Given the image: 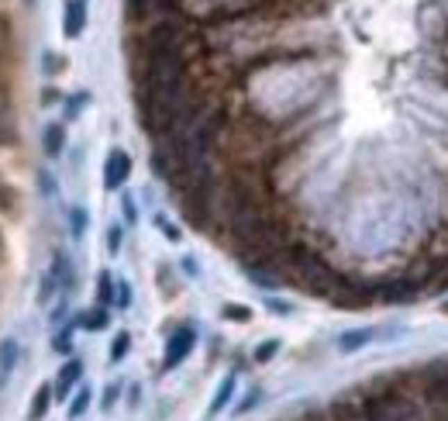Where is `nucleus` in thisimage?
I'll list each match as a JSON object with an SVG mask.
<instances>
[{
    "label": "nucleus",
    "mask_w": 448,
    "mask_h": 421,
    "mask_svg": "<svg viewBox=\"0 0 448 421\" xmlns=\"http://www.w3.org/2000/svg\"><path fill=\"white\" fill-rule=\"evenodd\" d=\"M193 342H197V335H193V328H176L173 335H169V342H166V356H163V370H176L179 363L193 352Z\"/></svg>",
    "instance_id": "f257e3e1"
},
{
    "label": "nucleus",
    "mask_w": 448,
    "mask_h": 421,
    "mask_svg": "<svg viewBox=\"0 0 448 421\" xmlns=\"http://www.w3.org/2000/svg\"><path fill=\"white\" fill-rule=\"evenodd\" d=\"M128 176H131V156L121 152V149H114L107 156V163H103V187L107 190H121V183Z\"/></svg>",
    "instance_id": "f03ea898"
},
{
    "label": "nucleus",
    "mask_w": 448,
    "mask_h": 421,
    "mask_svg": "<svg viewBox=\"0 0 448 421\" xmlns=\"http://www.w3.org/2000/svg\"><path fill=\"white\" fill-rule=\"evenodd\" d=\"M83 28H87V0H66V7H63V35L80 38Z\"/></svg>",
    "instance_id": "7ed1b4c3"
},
{
    "label": "nucleus",
    "mask_w": 448,
    "mask_h": 421,
    "mask_svg": "<svg viewBox=\"0 0 448 421\" xmlns=\"http://www.w3.org/2000/svg\"><path fill=\"white\" fill-rule=\"evenodd\" d=\"M17 356H21V342H17L14 335L0 338V390H3V387H7V380L14 377V370H17Z\"/></svg>",
    "instance_id": "20e7f679"
},
{
    "label": "nucleus",
    "mask_w": 448,
    "mask_h": 421,
    "mask_svg": "<svg viewBox=\"0 0 448 421\" xmlns=\"http://www.w3.org/2000/svg\"><path fill=\"white\" fill-rule=\"evenodd\" d=\"M80 377H83V363L80 359H69L63 370H59V377H56V387H52V394L59 397V401H66L69 394H73V387L80 383Z\"/></svg>",
    "instance_id": "39448f33"
},
{
    "label": "nucleus",
    "mask_w": 448,
    "mask_h": 421,
    "mask_svg": "<svg viewBox=\"0 0 448 421\" xmlns=\"http://www.w3.org/2000/svg\"><path fill=\"white\" fill-rule=\"evenodd\" d=\"M369 342H372V328H356V331H345V335L338 338L342 352H356V349L369 345Z\"/></svg>",
    "instance_id": "423d86ee"
},
{
    "label": "nucleus",
    "mask_w": 448,
    "mask_h": 421,
    "mask_svg": "<svg viewBox=\"0 0 448 421\" xmlns=\"http://www.w3.org/2000/svg\"><path fill=\"white\" fill-rule=\"evenodd\" d=\"M63 145H66V131H63V124H49L45 128V156H63Z\"/></svg>",
    "instance_id": "0eeeda50"
},
{
    "label": "nucleus",
    "mask_w": 448,
    "mask_h": 421,
    "mask_svg": "<svg viewBox=\"0 0 448 421\" xmlns=\"http://www.w3.org/2000/svg\"><path fill=\"white\" fill-rule=\"evenodd\" d=\"M231 394H235V373H228V377L221 380V387H217V397L210 401V418L224 411V404L231 401Z\"/></svg>",
    "instance_id": "6e6552de"
},
{
    "label": "nucleus",
    "mask_w": 448,
    "mask_h": 421,
    "mask_svg": "<svg viewBox=\"0 0 448 421\" xmlns=\"http://www.w3.org/2000/svg\"><path fill=\"white\" fill-rule=\"evenodd\" d=\"M49 404H52V387H38V394L31 397V408H28V418H31V421L45 418V411H49Z\"/></svg>",
    "instance_id": "1a4fd4ad"
},
{
    "label": "nucleus",
    "mask_w": 448,
    "mask_h": 421,
    "mask_svg": "<svg viewBox=\"0 0 448 421\" xmlns=\"http://www.w3.org/2000/svg\"><path fill=\"white\" fill-rule=\"evenodd\" d=\"M97 301H100V308H110V304H114V276H110V273H100Z\"/></svg>",
    "instance_id": "9d476101"
},
{
    "label": "nucleus",
    "mask_w": 448,
    "mask_h": 421,
    "mask_svg": "<svg viewBox=\"0 0 448 421\" xmlns=\"http://www.w3.org/2000/svg\"><path fill=\"white\" fill-rule=\"evenodd\" d=\"M128 349H131V335H128V331H117V338H114V345H110V363H121V359L128 356Z\"/></svg>",
    "instance_id": "9b49d317"
},
{
    "label": "nucleus",
    "mask_w": 448,
    "mask_h": 421,
    "mask_svg": "<svg viewBox=\"0 0 448 421\" xmlns=\"http://www.w3.org/2000/svg\"><path fill=\"white\" fill-rule=\"evenodd\" d=\"M90 387H80V394L73 397V404H69V418H83V411L90 408Z\"/></svg>",
    "instance_id": "f8f14e48"
},
{
    "label": "nucleus",
    "mask_w": 448,
    "mask_h": 421,
    "mask_svg": "<svg viewBox=\"0 0 448 421\" xmlns=\"http://www.w3.org/2000/svg\"><path fill=\"white\" fill-rule=\"evenodd\" d=\"M69 231H73V238H80V235L87 231V210L83 208L69 210Z\"/></svg>",
    "instance_id": "ddd939ff"
},
{
    "label": "nucleus",
    "mask_w": 448,
    "mask_h": 421,
    "mask_svg": "<svg viewBox=\"0 0 448 421\" xmlns=\"http://www.w3.org/2000/svg\"><path fill=\"white\" fill-rule=\"evenodd\" d=\"M131 304V287H128V280H117V287H114V308H128Z\"/></svg>",
    "instance_id": "4468645a"
},
{
    "label": "nucleus",
    "mask_w": 448,
    "mask_h": 421,
    "mask_svg": "<svg viewBox=\"0 0 448 421\" xmlns=\"http://www.w3.org/2000/svg\"><path fill=\"white\" fill-rule=\"evenodd\" d=\"M52 349H56V352H69V349H73V328H69V324H66V328H59V335H56Z\"/></svg>",
    "instance_id": "2eb2a0df"
},
{
    "label": "nucleus",
    "mask_w": 448,
    "mask_h": 421,
    "mask_svg": "<svg viewBox=\"0 0 448 421\" xmlns=\"http://www.w3.org/2000/svg\"><path fill=\"white\" fill-rule=\"evenodd\" d=\"M276 349H279V342H263V345L256 349V363H269V359L276 356Z\"/></svg>",
    "instance_id": "dca6fc26"
},
{
    "label": "nucleus",
    "mask_w": 448,
    "mask_h": 421,
    "mask_svg": "<svg viewBox=\"0 0 448 421\" xmlns=\"http://www.w3.org/2000/svg\"><path fill=\"white\" fill-rule=\"evenodd\" d=\"M38 183H42V194H45V197H56V183H52L49 170H38Z\"/></svg>",
    "instance_id": "f3484780"
},
{
    "label": "nucleus",
    "mask_w": 448,
    "mask_h": 421,
    "mask_svg": "<svg viewBox=\"0 0 448 421\" xmlns=\"http://www.w3.org/2000/svg\"><path fill=\"white\" fill-rule=\"evenodd\" d=\"M121 238H124V235H121V228H117V224H114V228H110V231H107V249H110V252H114V256H117V252H121Z\"/></svg>",
    "instance_id": "a211bd4d"
},
{
    "label": "nucleus",
    "mask_w": 448,
    "mask_h": 421,
    "mask_svg": "<svg viewBox=\"0 0 448 421\" xmlns=\"http://www.w3.org/2000/svg\"><path fill=\"white\" fill-rule=\"evenodd\" d=\"M224 317H228V321H249V311H245L242 304H228V308H224Z\"/></svg>",
    "instance_id": "6ab92c4d"
},
{
    "label": "nucleus",
    "mask_w": 448,
    "mask_h": 421,
    "mask_svg": "<svg viewBox=\"0 0 448 421\" xmlns=\"http://www.w3.org/2000/svg\"><path fill=\"white\" fill-rule=\"evenodd\" d=\"M83 324H87V328H103V324H107V315H103V308H100V311H90V315L83 317Z\"/></svg>",
    "instance_id": "aec40b11"
},
{
    "label": "nucleus",
    "mask_w": 448,
    "mask_h": 421,
    "mask_svg": "<svg viewBox=\"0 0 448 421\" xmlns=\"http://www.w3.org/2000/svg\"><path fill=\"white\" fill-rule=\"evenodd\" d=\"M42 66H45V73H59V69H63L66 63H63V59H59L56 52H45V63H42Z\"/></svg>",
    "instance_id": "412c9836"
},
{
    "label": "nucleus",
    "mask_w": 448,
    "mask_h": 421,
    "mask_svg": "<svg viewBox=\"0 0 448 421\" xmlns=\"http://www.w3.org/2000/svg\"><path fill=\"white\" fill-rule=\"evenodd\" d=\"M156 224H159V228L166 231V238H173V242H176V238H179V231H176V228H173V224H169V221H166V217H159Z\"/></svg>",
    "instance_id": "4be33fe9"
},
{
    "label": "nucleus",
    "mask_w": 448,
    "mask_h": 421,
    "mask_svg": "<svg viewBox=\"0 0 448 421\" xmlns=\"http://www.w3.org/2000/svg\"><path fill=\"white\" fill-rule=\"evenodd\" d=\"M83 101H87V97H76V101H69V107H66V117H69V121L76 117V110L83 107Z\"/></svg>",
    "instance_id": "5701e85b"
},
{
    "label": "nucleus",
    "mask_w": 448,
    "mask_h": 421,
    "mask_svg": "<svg viewBox=\"0 0 448 421\" xmlns=\"http://www.w3.org/2000/svg\"><path fill=\"white\" fill-rule=\"evenodd\" d=\"M117 390H121L117 383H110V387H107V394H103V408H110V404H114V397H117Z\"/></svg>",
    "instance_id": "b1692460"
},
{
    "label": "nucleus",
    "mask_w": 448,
    "mask_h": 421,
    "mask_svg": "<svg viewBox=\"0 0 448 421\" xmlns=\"http://www.w3.org/2000/svg\"><path fill=\"white\" fill-rule=\"evenodd\" d=\"M269 308H272V315H290V304H283V301H269Z\"/></svg>",
    "instance_id": "393cba45"
},
{
    "label": "nucleus",
    "mask_w": 448,
    "mask_h": 421,
    "mask_svg": "<svg viewBox=\"0 0 448 421\" xmlns=\"http://www.w3.org/2000/svg\"><path fill=\"white\" fill-rule=\"evenodd\" d=\"M124 217L135 224V204H131V197H128V194H124Z\"/></svg>",
    "instance_id": "a878e982"
},
{
    "label": "nucleus",
    "mask_w": 448,
    "mask_h": 421,
    "mask_svg": "<svg viewBox=\"0 0 448 421\" xmlns=\"http://www.w3.org/2000/svg\"><path fill=\"white\" fill-rule=\"evenodd\" d=\"M24 3H35V0H24Z\"/></svg>",
    "instance_id": "bb28decb"
}]
</instances>
